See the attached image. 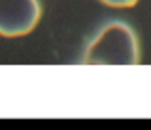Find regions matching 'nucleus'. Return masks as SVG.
<instances>
[{
	"label": "nucleus",
	"instance_id": "f257e3e1",
	"mask_svg": "<svg viewBox=\"0 0 151 130\" xmlns=\"http://www.w3.org/2000/svg\"><path fill=\"white\" fill-rule=\"evenodd\" d=\"M139 62L140 47L137 34L121 20L104 24L83 54V63L86 65H135Z\"/></svg>",
	"mask_w": 151,
	"mask_h": 130
},
{
	"label": "nucleus",
	"instance_id": "7ed1b4c3",
	"mask_svg": "<svg viewBox=\"0 0 151 130\" xmlns=\"http://www.w3.org/2000/svg\"><path fill=\"white\" fill-rule=\"evenodd\" d=\"M104 6H110V7H119V9H124V7H133L139 0H99Z\"/></svg>",
	"mask_w": 151,
	"mask_h": 130
},
{
	"label": "nucleus",
	"instance_id": "f03ea898",
	"mask_svg": "<svg viewBox=\"0 0 151 130\" xmlns=\"http://www.w3.org/2000/svg\"><path fill=\"white\" fill-rule=\"evenodd\" d=\"M42 18L38 0H0V36L18 38L29 34Z\"/></svg>",
	"mask_w": 151,
	"mask_h": 130
}]
</instances>
